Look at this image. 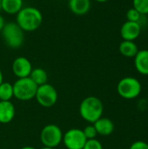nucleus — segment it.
<instances>
[{
    "label": "nucleus",
    "mask_w": 148,
    "mask_h": 149,
    "mask_svg": "<svg viewBox=\"0 0 148 149\" xmlns=\"http://www.w3.org/2000/svg\"><path fill=\"white\" fill-rule=\"evenodd\" d=\"M43 22L41 11L32 6L23 7L17 14L16 23L24 31H34L38 30Z\"/></svg>",
    "instance_id": "1"
},
{
    "label": "nucleus",
    "mask_w": 148,
    "mask_h": 149,
    "mask_svg": "<svg viewBox=\"0 0 148 149\" xmlns=\"http://www.w3.org/2000/svg\"><path fill=\"white\" fill-rule=\"evenodd\" d=\"M104 106L102 101L95 97L89 96L85 98L79 106V114L83 120L90 124H93L96 120L102 117Z\"/></svg>",
    "instance_id": "2"
},
{
    "label": "nucleus",
    "mask_w": 148,
    "mask_h": 149,
    "mask_svg": "<svg viewBox=\"0 0 148 149\" xmlns=\"http://www.w3.org/2000/svg\"><path fill=\"white\" fill-rule=\"evenodd\" d=\"M1 34L6 45L12 49L19 48L24 40V31L14 22L5 24L1 31Z\"/></svg>",
    "instance_id": "3"
},
{
    "label": "nucleus",
    "mask_w": 148,
    "mask_h": 149,
    "mask_svg": "<svg viewBox=\"0 0 148 149\" xmlns=\"http://www.w3.org/2000/svg\"><path fill=\"white\" fill-rule=\"evenodd\" d=\"M142 86L139 79L134 77H125L117 85L118 94L125 100H134L140 96Z\"/></svg>",
    "instance_id": "4"
},
{
    "label": "nucleus",
    "mask_w": 148,
    "mask_h": 149,
    "mask_svg": "<svg viewBox=\"0 0 148 149\" xmlns=\"http://www.w3.org/2000/svg\"><path fill=\"white\" fill-rule=\"evenodd\" d=\"M12 86L13 95L19 100H31L36 96L38 86L30 79V77L17 79Z\"/></svg>",
    "instance_id": "5"
},
{
    "label": "nucleus",
    "mask_w": 148,
    "mask_h": 149,
    "mask_svg": "<svg viewBox=\"0 0 148 149\" xmlns=\"http://www.w3.org/2000/svg\"><path fill=\"white\" fill-rule=\"evenodd\" d=\"M63 135V132L58 126L49 124L43 127L40 133V141L44 147L55 148L62 142Z\"/></svg>",
    "instance_id": "6"
},
{
    "label": "nucleus",
    "mask_w": 148,
    "mask_h": 149,
    "mask_svg": "<svg viewBox=\"0 0 148 149\" xmlns=\"http://www.w3.org/2000/svg\"><path fill=\"white\" fill-rule=\"evenodd\" d=\"M35 98L43 107H51L58 100V92L53 86L46 83L38 86Z\"/></svg>",
    "instance_id": "7"
},
{
    "label": "nucleus",
    "mask_w": 148,
    "mask_h": 149,
    "mask_svg": "<svg viewBox=\"0 0 148 149\" xmlns=\"http://www.w3.org/2000/svg\"><path fill=\"white\" fill-rule=\"evenodd\" d=\"M86 141L82 129L71 128L64 134L62 142L67 149H83Z\"/></svg>",
    "instance_id": "8"
},
{
    "label": "nucleus",
    "mask_w": 148,
    "mask_h": 149,
    "mask_svg": "<svg viewBox=\"0 0 148 149\" xmlns=\"http://www.w3.org/2000/svg\"><path fill=\"white\" fill-rule=\"evenodd\" d=\"M12 72L17 79L27 78L30 76L32 71V65L31 61L25 57H18L15 58L11 66Z\"/></svg>",
    "instance_id": "9"
},
{
    "label": "nucleus",
    "mask_w": 148,
    "mask_h": 149,
    "mask_svg": "<svg viewBox=\"0 0 148 149\" xmlns=\"http://www.w3.org/2000/svg\"><path fill=\"white\" fill-rule=\"evenodd\" d=\"M141 31V26L137 22L126 21L120 28V36L123 40L134 41L139 38Z\"/></svg>",
    "instance_id": "10"
},
{
    "label": "nucleus",
    "mask_w": 148,
    "mask_h": 149,
    "mask_svg": "<svg viewBox=\"0 0 148 149\" xmlns=\"http://www.w3.org/2000/svg\"><path fill=\"white\" fill-rule=\"evenodd\" d=\"M16 110L10 101L0 100V123L8 124L15 117Z\"/></svg>",
    "instance_id": "11"
},
{
    "label": "nucleus",
    "mask_w": 148,
    "mask_h": 149,
    "mask_svg": "<svg viewBox=\"0 0 148 149\" xmlns=\"http://www.w3.org/2000/svg\"><path fill=\"white\" fill-rule=\"evenodd\" d=\"M134 66L139 73L144 76L148 75V50L144 49L138 52L134 57Z\"/></svg>",
    "instance_id": "12"
},
{
    "label": "nucleus",
    "mask_w": 148,
    "mask_h": 149,
    "mask_svg": "<svg viewBox=\"0 0 148 149\" xmlns=\"http://www.w3.org/2000/svg\"><path fill=\"white\" fill-rule=\"evenodd\" d=\"M93 126L98 134L101 136H109L114 131V124L108 118H104V117L99 118L98 120H96L93 123Z\"/></svg>",
    "instance_id": "13"
},
{
    "label": "nucleus",
    "mask_w": 148,
    "mask_h": 149,
    "mask_svg": "<svg viewBox=\"0 0 148 149\" xmlns=\"http://www.w3.org/2000/svg\"><path fill=\"white\" fill-rule=\"evenodd\" d=\"M69 8L72 13L78 16L85 15L91 9L90 0H69Z\"/></svg>",
    "instance_id": "14"
},
{
    "label": "nucleus",
    "mask_w": 148,
    "mask_h": 149,
    "mask_svg": "<svg viewBox=\"0 0 148 149\" xmlns=\"http://www.w3.org/2000/svg\"><path fill=\"white\" fill-rule=\"evenodd\" d=\"M119 50L121 55L126 58H134L138 53V52L140 51L138 45L134 41H128V40L122 41L120 45Z\"/></svg>",
    "instance_id": "15"
},
{
    "label": "nucleus",
    "mask_w": 148,
    "mask_h": 149,
    "mask_svg": "<svg viewBox=\"0 0 148 149\" xmlns=\"http://www.w3.org/2000/svg\"><path fill=\"white\" fill-rule=\"evenodd\" d=\"M23 8V0H1V10L10 15H17Z\"/></svg>",
    "instance_id": "16"
},
{
    "label": "nucleus",
    "mask_w": 148,
    "mask_h": 149,
    "mask_svg": "<svg viewBox=\"0 0 148 149\" xmlns=\"http://www.w3.org/2000/svg\"><path fill=\"white\" fill-rule=\"evenodd\" d=\"M30 79L38 86H42L44 84L47 83V79H48V75L47 72L42 69V68H35L32 69L31 74H30Z\"/></svg>",
    "instance_id": "17"
},
{
    "label": "nucleus",
    "mask_w": 148,
    "mask_h": 149,
    "mask_svg": "<svg viewBox=\"0 0 148 149\" xmlns=\"http://www.w3.org/2000/svg\"><path fill=\"white\" fill-rule=\"evenodd\" d=\"M13 95V86L8 82H3L0 85V100L10 101Z\"/></svg>",
    "instance_id": "18"
},
{
    "label": "nucleus",
    "mask_w": 148,
    "mask_h": 149,
    "mask_svg": "<svg viewBox=\"0 0 148 149\" xmlns=\"http://www.w3.org/2000/svg\"><path fill=\"white\" fill-rule=\"evenodd\" d=\"M133 5L141 15L148 14V0H133Z\"/></svg>",
    "instance_id": "19"
},
{
    "label": "nucleus",
    "mask_w": 148,
    "mask_h": 149,
    "mask_svg": "<svg viewBox=\"0 0 148 149\" xmlns=\"http://www.w3.org/2000/svg\"><path fill=\"white\" fill-rule=\"evenodd\" d=\"M83 133L85 136V138L87 140H92V139H96L98 133L93 126V124L88 125L86 126L84 129H83Z\"/></svg>",
    "instance_id": "20"
},
{
    "label": "nucleus",
    "mask_w": 148,
    "mask_h": 149,
    "mask_svg": "<svg viewBox=\"0 0 148 149\" xmlns=\"http://www.w3.org/2000/svg\"><path fill=\"white\" fill-rule=\"evenodd\" d=\"M140 17H141V14L136 10L134 8H132L130 10H127L126 12V18H127V21H131V22H139V20L140 19Z\"/></svg>",
    "instance_id": "21"
},
{
    "label": "nucleus",
    "mask_w": 148,
    "mask_h": 149,
    "mask_svg": "<svg viewBox=\"0 0 148 149\" xmlns=\"http://www.w3.org/2000/svg\"><path fill=\"white\" fill-rule=\"evenodd\" d=\"M83 149H103V146L97 139L87 140Z\"/></svg>",
    "instance_id": "22"
},
{
    "label": "nucleus",
    "mask_w": 148,
    "mask_h": 149,
    "mask_svg": "<svg viewBox=\"0 0 148 149\" xmlns=\"http://www.w3.org/2000/svg\"><path fill=\"white\" fill-rule=\"evenodd\" d=\"M129 149H148V143L143 141H137L132 143Z\"/></svg>",
    "instance_id": "23"
},
{
    "label": "nucleus",
    "mask_w": 148,
    "mask_h": 149,
    "mask_svg": "<svg viewBox=\"0 0 148 149\" xmlns=\"http://www.w3.org/2000/svg\"><path fill=\"white\" fill-rule=\"evenodd\" d=\"M4 24H5V23H4V19H3V17L0 15V32H1V31H2V29H3V27L4 26Z\"/></svg>",
    "instance_id": "24"
},
{
    "label": "nucleus",
    "mask_w": 148,
    "mask_h": 149,
    "mask_svg": "<svg viewBox=\"0 0 148 149\" xmlns=\"http://www.w3.org/2000/svg\"><path fill=\"white\" fill-rule=\"evenodd\" d=\"M3 82V72L0 69V85Z\"/></svg>",
    "instance_id": "25"
},
{
    "label": "nucleus",
    "mask_w": 148,
    "mask_h": 149,
    "mask_svg": "<svg viewBox=\"0 0 148 149\" xmlns=\"http://www.w3.org/2000/svg\"><path fill=\"white\" fill-rule=\"evenodd\" d=\"M20 149H36V148H33V147L26 146V147H23V148H21Z\"/></svg>",
    "instance_id": "26"
},
{
    "label": "nucleus",
    "mask_w": 148,
    "mask_h": 149,
    "mask_svg": "<svg viewBox=\"0 0 148 149\" xmlns=\"http://www.w3.org/2000/svg\"><path fill=\"white\" fill-rule=\"evenodd\" d=\"M95 1H97V2H99V3H105V2H106V1H108V0H95Z\"/></svg>",
    "instance_id": "27"
},
{
    "label": "nucleus",
    "mask_w": 148,
    "mask_h": 149,
    "mask_svg": "<svg viewBox=\"0 0 148 149\" xmlns=\"http://www.w3.org/2000/svg\"><path fill=\"white\" fill-rule=\"evenodd\" d=\"M40 149H55V148H48V147H43V148H41Z\"/></svg>",
    "instance_id": "28"
},
{
    "label": "nucleus",
    "mask_w": 148,
    "mask_h": 149,
    "mask_svg": "<svg viewBox=\"0 0 148 149\" xmlns=\"http://www.w3.org/2000/svg\"><path fill=\"white\" fill-rule=\"evenodd\" d=\"M0 10H1V0H0Z\"/></svg>",
    "instance_id": "29"
},
{
    "label": "nucleus",
    "mask_w": 148,
    "mask_h": 149,
    "mask_svg": "<svg viewBox=\"0 0 148 149\" xmlns=\"http://www.w3.org/2000/svg\"><path fill=\"white\" fill-rule=\"evenodd\" d=\"M147 16H148V14H147Z\"/></svg>",
    "instance_id": "30"
}]
</instances>
